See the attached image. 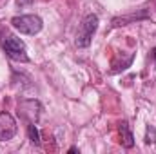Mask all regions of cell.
I'll return each instance as SVG.
<instances>
[{"mask_svg": "<svg viewBox=\"0 0 156 154\" xmlns=\"http://www.w3.org/2000/svg\"><path fill=\"white\" fill-rule=\"evenodd\" d=\"M96 29H98V16L94 13H89L82 20V24L78 27L75 44H76L78 47H89L91 45V40L94 37V33H96Z\"/></svg>", "mask_w": 156, "mask_h": 154, "instance_id": "2", "label": "cell"}, {"mask_svg": "<svg viewBox=\"0 0 156 154\" xmlns=\"http://www.w3.org/2000/svg\"><path fill=\"white\" fill-rule=\"evenodd\" d=\"M13 27L24 35H37L42 31V18L37 15H20V16H15L11 20Z\"/></svg>", "mask_w": 156, "mask_h": 154, "instance_id": "3", "label": "cell"}, {"mask_svg": "<svg viewBox=\"0 0 156 154\" xmlns=\"http://www.w3.org/2000/svg\"><path fill=\"white\" fill-rule=\"evenodd\" d=\"M27 132H29V140H31L35 145H40V132H38V129L35 127L33 121H29V125H27Z\"/></svg>", "mask_w": 156, "mask_h": 154, "instance_id": "7", "label": "cell"}, {"mask_svg": "<svg viewBox=\"0 0 156 154\" xmlns=\"http://www.w3.org/2000/svg\"><path fill=\"white\" fill-rule=\"evenodd\" d=\"M16 134V121L15 118L2 111L0 113V142H9L13 136Z\"/></svg>", "mask_w": 156, "mask_h": 154, "instance_id": "4", "label": "cell"}, {"mask_svg": "<svg viewBox=\"0 0 156 154\" xmlns=\"http://www.w3.org/2000/svg\"><path fill=\"white\" fill-rule=\"evenodd\" d=\"M0 42H2V47H4V51H5V54L9 58H13L16 62H27L29 60L27 51H26V44L18 37H15L11 33H2Z\"/></svg>", "mask_w": 156, "mask_h": 154, "instance_id": "1", "label": "cell"}, {"mask_svg": "<svg viewBox=\"0 0 156 154\" xmlns=\"http://www.w3.org/2000/svg\"><path fill=\"white\" fill-rule=\"evenodd\" d=\"M145 143L147 145H151V143H156V129L154 127H147V131H145Z\"/></svg>", "mask_w": 156, "mask_h": 154, "instance_id": "8", "label": "cell"}, {"mask_svg": "<svg viewBox=\"0 0 156 154\" xmlns=\"http://www.w3.org/2000/svg\"><path fill=\"white\" fill-rule=\"evenodd\" d=\"M153 58H154V62H156V45H154V49H153Z\"/></svg>", "mask_w": 156, "mask_h": 154, "instance_id": "10", "label": "cell"}, {"mask_svg": "<svg viewBox=\"0 0 156 154\" xmlns=\"http://www.w3.org/2000/svg\"><path fill=\"white\" fill-rule=\"evenodd\" d=\"M27 103V107H29V111H26V109H18V114L24 116V118H27L29 121H37L38 120V114H40V103L38 102H35V100H27L26 102Z\"/></svg>", "mask_w": 156, "mask_h": 154, "instance_id": "5", "label": "cell"}, {"mask_svg": "<svg viewBox=\"0 0 156 154\" xmlns=\"http://www.w3.org/2000/svg\"><path fill=\"white\" fill-rule=\"evenodd\" d=\"M16 4H18L20 7H24V5H29V4H33V0H16Z\"/></svg>", "mask_w": 156, "mask_h": 154, "instance_id": "9", "label": "cell"}, {"mask_svg": "<svg viewBox=\"0 0 156 154\" xmlns=\"http://www.w3.org/2000/svg\"><path fill=\"white\" fill-rule=\"evenodd\" d=\"M120 134H122V145L123 147H127V149H131L133 145H134V140H133V134H131V131H129V125H127V121H122L120 123Z\"/></svg>", "mask_w": 156, "mask_h": 154, "instance_id": "6", "label": "cell"}]
</instances>
